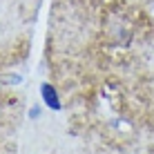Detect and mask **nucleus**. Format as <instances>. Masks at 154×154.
I'll return each mask as SVG.
<instances>
[{
    "label": "nucleus",
    "mask_w": 154,
    "mask_h": 154,
    "mask_svg": "<svg viewBox=\"0 0 154 154\" xmlns=\"http://www.w3.org/2000/svg\"><path fill=\"white\" fill-rule=\"evenodd\" d=\"M42 98H45V103H47V105H51L54 109H58V107H60V105H58L56 94H54V89H51L49 85H42Z\"/></svg>",
    "instance_id": "obj_1"
}]
</instances>
